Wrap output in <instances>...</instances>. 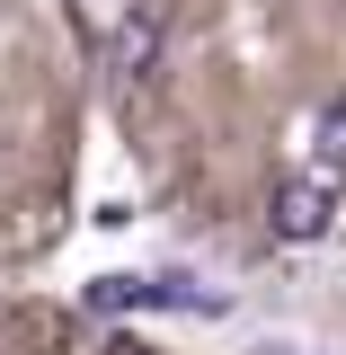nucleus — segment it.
I'll use <instances>...</instances> for the list:
<instances>
[{
    "label": "nucleus",
    "mask_w": 346,
    "mask_h": 355,
    "mask_svg": "<svg viewBox=\"0 0 346 355\" xmlns=\"http://www.w3.org/2000/svg\"><path fill=\"white\" fill-rule=\"evenodd\" d=\"M160 44H169V0H133L125 18H116L107 71H116V80H151V71H160Z\"/></svg>",
    "instance_id": "obj_1"
},
{
    "label": "nucleus",
    "mask_w": 346,
    "mask_h": 355,
    "mask_svg": "<svg viewBox=\"0 0 346 355\" xmlns=\"http://www.w3.org/2000/svg\"><path fill=\"white\" fill-rule=\"evenodd\" d=\"M329 214H338V205H329V187H320V178H293V187H275L266 231H275V240H320V231H329Z\"/></svg>",
    "instance_id": "obj_2"
},
{
    "label": "nucleus",
    "mask_w": 346,
    "mask_h": 355,
    "mask_svg": "<svg viewBox=\"0 0 346 355\" xmlns=\"http://www.w3.org/2000/svg\"><path fill=\"white\" fill-rule=\"evenodd\" d=\"M311 151H320V169H329V178L346 169V98H338V107H320V125H311Z\"/></svg>",
    "instance_id": "obj_3"
},
{
    "label": "nucleus",
    "mask_w": 346,
    "mask_h": 355,
    "mask_svg": "<svg viewBox=\"0 0 346 355\" xmlns=\"http://www.w3.org/2000/svg\"><path fill=\"white\" fill-rule=\"evenodd\" d=\"M107 355H151V347H133V338H116V347H107Z\"/></svg>",
    "instance_id": "obj_4"
}]
</instances>
